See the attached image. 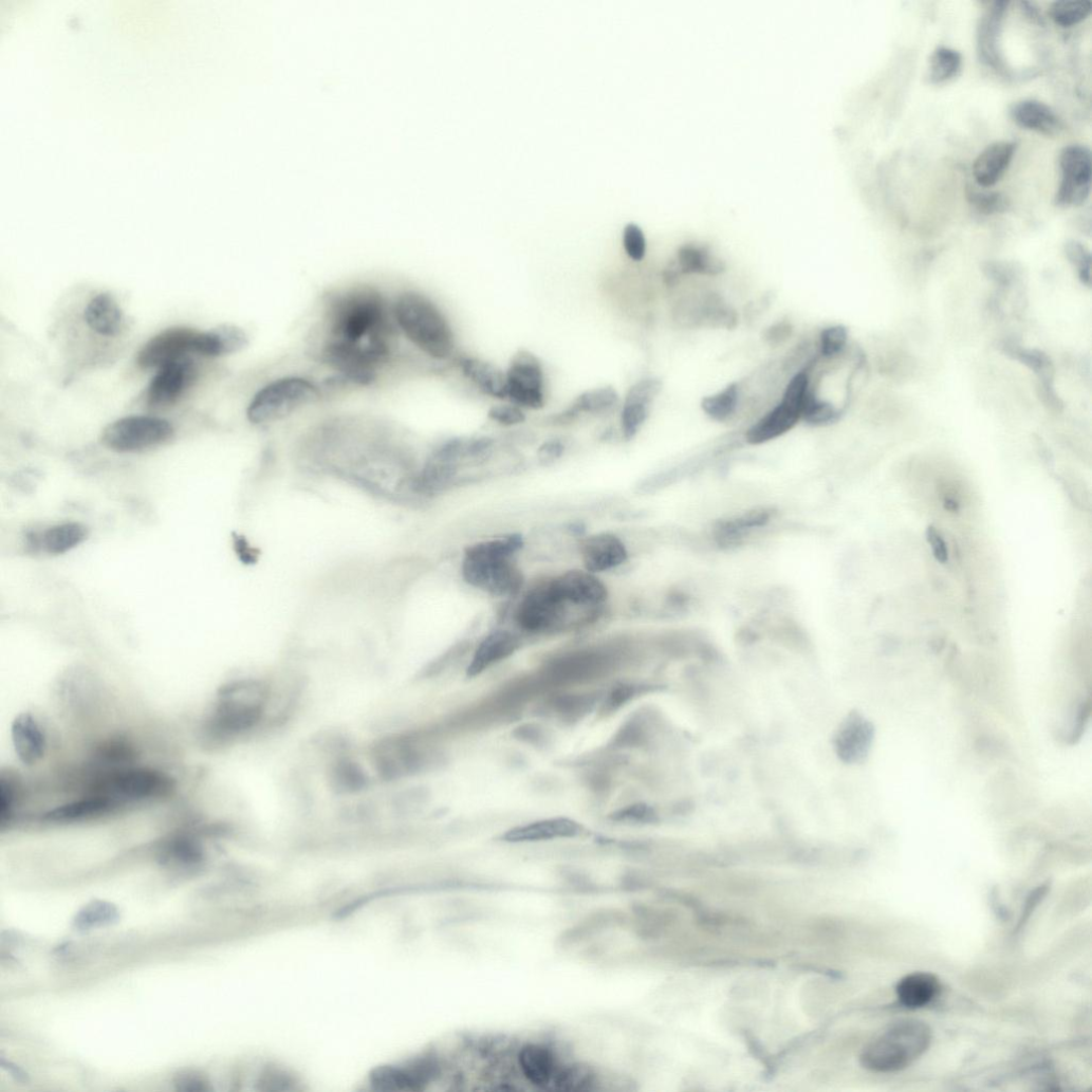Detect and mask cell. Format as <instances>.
<instances>
[{"label": "cell", "instance_id": "cell-1", "mask_svg": "<svg viewBox=\"0 0 1092 1092\" xmlns=\"http://www.w3.org/2000/svg\"><path fill=\"white\" fill-rule=\"evenodd\" d=\"M394 312L382 295L357 287L332 298L328 309L326 361L350 381L366 384L390 355Z\"/></svg>", "mask_w": 1092, "mask_h": 1092}, {"label": "cell", "instance_id": "cell-2", "mask_svg": "<svg viewBox=\"0 0 1092 1092\" xmlns=\"http://www.w3.org/2000/svg\"><path fill=\"white\" fill-rule=\"evenodd\" d=\"M523 547L520 533L475 543L465 552L462 577L470 586L492 597L514 596L523 585V576L513 559Z\"/></svg>", "mask_w": 1092, "mask_h": 1092}, {"label": "cell", "instance_id": "cell-3", "mask_svg": "<svg viewBox=\"0 0 1092 1092\" xmlns=\"http://www.w3.org/2000/svg\"><path fill=\"white\" fill-rule=\"evenodd\" d=\"M398 328L422 353L446 360L454 353L452 327L440 309L426 295L405 292L393 309Z\"/></svg>", "mask_w": 1092, "mask_h": 1092}, {"label": "cell", "instance_id": "cell-4", "mask_svg": "<svg viewBox=\"0 0 1092 1092\" xmlns=\"http://www.w3.org/2000/svg\"><path fill=\"white\" fill-rule=\"evenodd\" d=\"M931 1027L919 1020H902L887 1027L861 1055L864 1068L877 1073H894L911 1067L931 1047Z\"/></svg>", "mask_w": 1092, "mask_h": 1092}, {"label": "cell", "instance_id": "cell-5", "mask_svg": "<svg viewBox=\"0 0 1092 1092\" xmlns=\"http://www.w3.org/2000/svg\"><path fill=\"white\" fill-rule=\"evenodd\" d=\"M266 689L257 682L244 681L221 691L218 706L209 720L208 734L226 740L246 733L260 723Z\"/></svg>", "mask_w": 1092, "mask_h": 1092}, {"label": "cell", "instance_id": "cell-6", "mask_svg": "<svg viewBox=\"0 0 1092 1092\" xmlns=\"http://www.w3.org/2000/svg\"><path fill=\"white\" fill-rule=\"evenodd\" d=\"M170 788V779L161 772L146 768H121L98 776L87 793L105 796L123 807L129 803L160 798Z\"/></svg>", "mask_w": 1092, "mask_h": 1092}, {"label": "cell", "instance_id": "cell-7", "mask_svg": "<svg viewBox=\"0 0 1092 1092\" xmlns=\"http://www.w3.org/2000/svg\"><path fill=\"white\" fill-rule=\"evenodd\" d=\"M320 396L317 385L302 378L276 380L258 392L247 411L249 420L262 424L281 419Z\"/></svg>", "mask_w": 1092, "mask_h": 1092}, {"label": "cell", "instance_id": "cell-8", "mask_svg": "<svg viewBox=\"0 0 1092 1092\" xmlns=\"http://www.w3.org/2000/svg\"><path fill=\"white\" fill-rule=\"evenodd\" d=\"M172 424L154 416H128L107 426L102 435L106 448L135 453L161 446L173 437Z\"/></svg>", "mask_w": 1092, "mask_h": 1092}, {"label": "cell", "instance_id": "cell-9", "mask_svg": "<svg viewBox=\"0 0 1092 1092\" xmlns=\"http://www.w3.org/2000/svg\"><path fill=\"white\" fill-rule=\"evenodd\" d=\"M808 391V375L804 372L796 375L788 383L781 403L755 422L747 432V442L752 446H758L792 431L803 416Z\"/></svg>", "mask_w": 1092, "mask_h": 1092}, {"label": "cell", "instance_id": "cell-10", "mask_svg": "<svg viewBox=\"0 0 1092 1092\" xmlns=\"http://www.w3.org/2000/svg\"><path fill=\"white\" fill-rule=\"evenodd\" d=\"M568 607L554 594L549 581L527 592L515 610V622L526 633L552 632L566 623Z\"/></svg>", "mask_w": 1092, "mask_h": 1092}, {"label": "cell", "instance_id": "cell-11", "mask_svg": "<svg viewBox=\"0 0 1092 1092\" xmlns=\"http://www.w3.org/2000/svg\"><path fill=\"white\" fill-rule=\"evenodd\" d=\"M507 399L520 408L538 410L545 404L544 374L538 358L528 350L512 357L508 370Z\"/></svg>", "mask_w": 1092, "mask_h": 1092}, {"label": "cell", "instance_id": "cell-12", "mask_svg": "<svg viewBox=\"0 0 1092 1092\" xmlns=\"http://www.w3.org/2000/svg\"><path fill=\"white\" fill-rule=\"evenodd\" d=\"M1062 181L1055 196V205L1060 208L1083 206L1091 191L1092 159L1087 146L1073 144L1066 146L1060 156Z\"/></svg>", "mask_w": 1092, "mask_h": 1092}, {"label": "cell", "instance_id": "cell-13", "mask_svg": "<svg viewBox=\"0 0 1092 1092\" xmlns=\"http://www.w3.org/2000/svg\"><path fill=\"white\" fill-rule=\"evenodd\" d=\"M554 594L569 606L595 608L608 599V590L597 574L570 570L550 581Z\"/></svg>", "mask_w": 1092, "mask_h": 1092}, {"label": "cell", "instance_id": "cell-14", "mask_svg": "<svg viewBox=\"0 0 1092 1092\" xmlns=\"http://www.w3.org/2000/svg\"><path fill=\"white\" fill-rule=\"evenodd\" d=\"M197 335V332L188 328H173L161 332L141 349L137 359L139 366L159 369L184 359L195 351Z\"/></svg>", "mask_w": 1092, "mask_h": 1092}, {"label": "cell", "instance_id": "cell-15", "mask_svg": "<svg viewBox=\"0 0 1092 1092\" xmlns=\"http://www.w3.org/2000/svg\"><path fill=\"white\" fill-rule=\"evenodd\" d=\"M1008 2H994L980 17L977 27V53L978 58L986 67L997 73L1008 76L1009 70L999 49V38L1003 29L1005 15L1008 11Z\"/></svg>", "mask_w": 1092, "mask_h": 1092}, {"label": "cell", "instance_id": "cell-16", "mask_svg": "<svg viewBox=\"0 0 1092 1092\" xmlns=\"http://www.w3.org/2000/svg\"><path fill=\"white\" fill-rule=\"evenodd\" d=\"M195 375L194 363L187 358L162 366L150 384L147 399L153 406L174 403L193 383Z\"/></svg>", "mask_w": 1092, "mask_h": 1092}, {"label": "cell", "instance_id": "cell-17", "mask_svg": "<svg viewBox=\"0 0 1092 1092\" xmlns=\"http://www.w3.org/2000/svg\"><path fill=\"white\" fill-rule=\"evenodd\" d=\"M874 738L875 727L871 721L859 713H851L836 737L837 753L845 763H861L871 751Z\"/></svg>", "mask_w": 1092, "mask_h": 1092}, {"label": "cell", "instance_id": "cell-18", "mask_svg": "<svg viewBox=\"0 0 1092 1092\" xmlns=\"http://www.w3.org/2000/svg\"><path fill=\"white\" fill-rule=\"evenodd\" d=\"M581 555L585 570L595 574L616 569L628 559L623 541L609 532L587 536L581 543Z\"/></svg>", "mask_w": 1092, "mask_h": 1092}, {"label": "cell", "instance_id": "cell-19", "mask_svg": "<svg viewBox=\"0 0 1092 1092\" xmlns=\"http://www.w3.org/2000/svg\"><path fill=\"white\" fill-rule=\"evenodd\" d=\"M610 669V660L599 652L574 653L554 661L547 671L554 683H582L600 678Z\"/></svg>", "mask_w": 1092, "mask_h": 1092}, {"label": "cell", "instance_id": "cell-20", "mask_svg": "<svg viewBox=\"0 0 1092 1092\" xmlns=\"http://www.w3.org/2000/svg\"><path fill=\"white\" fill-rule=\"evenodd\" d=\"M121 806L105 796L86 793L83 798L49 810L42 817L47 824H77L98 820L115 813Z\"/></svg>", "mask_w": 1092, "mask_h": 1092}, {"label": "cell", "instance_id": "cell-21", "mask_svg": "<svg viewBox=\"0 0 1092 1092\" xmlns=\"http://www.w3.org/2000/svg\"><path fill=\"white\" fill-rule=\"evenodd\" d=\"M520 646L521 639L510 631L497 629L491 632L478 644L468 668V676L476 677L483 674L492 665L513 655Z\"/></svg>", "mask_w": 1092, "mask_h": 1092}, {"label": "cell", "instance_id": "cell-22", "mask_svg": "<svg viewBox=\"0 0 1092 1092\" xmlns=\"http://www.w3.org/2000/svg\"><path fill=\"white\" fill-rule=\"evenodd\" d=\"M88 536V529L81 523L70 522L51 526L43 532L30 531L26 535L30 551H43L49 555H63L81 545Z\"/></svg>", "mask_w": 1092, "mask_h": 1092}, {"label": "cell", "instance_id": "cell-23", "mask_svg": "<svg viewBox=\"0 0 1092 1092\" xmlns=\"http://www.w3.org/2000/svg\"><path fill=\"white\" fill-rule=\"evenodd\" d=\"M583 827L576 821L557 818L517 826L508 830L503 840L508 843H527L576 838Z\"/></svg>", "mask_w": 1092, "mask_h": 1092}, {"label": "cell", "instance_id": "cell-24", "mask_svg": "<svg viewBox=\"0 0 1092 1092\" xmlns=\"http://www.w3.org/2000/svg\"><path fill=\"white\" fill-rule=\"evenodd\" d=\"M773 514L770 508H756L731 519L719 521L714 528L715 540L723 549L737 548L743 544L751 531L765 527Z\"/></svg>", "mask_w": 1092, "mask_h": 1092}, {"label": "cell", "instance_id": "cell-25", "mask_svg": "<svg viewBox=\"0 0 1092 1092\" xmlns=\"http://www.w3.org/2000/svg\"><path fill=\"white\" fill-rule=\"evenodd\" d=\"M1016 150L1013 141H997L986 147L973 163V175L979 187L992 188L1008 170Z\"/></svg>", "mask_w": 1092, "mask_h": 1092}, {"label": "cell", "instance_id": "cell-26", "mask_svg": "<svg viewBox=\"0 0 1092 1092\" xmlns=\"http://www.w3.org/2000/svg\"><path fill=\"white\" fill-rule=\"evenodd\" d=\"M15 753L25 765L38 763L46 750L45 735L30 714L18 715L11 727Z\"/></svg>", "mask_w": 1092, "mask_h": 1092}, {"label": "cell", "instance_id": "cell-27", "mask_svg": "<svg viewBox=\"0 0 1092 1092\" xmlns=\"http://www.w3.org/2000/svg\"><path fill=\"white\" fill-rule=\"evenodd\" d=\"M1009 115L1017 125L1029 131L1047 136L1058 135L1063 131V122L1047 104L1036 100H1023L1009 108Z\"/></svg>", "mask_w": 1092, "mask_h": 1092}, {"label": "cell", "instance_id": "cell-28", "mask_svg": "<svg viewBox=\"0 0 1092 1092\" xmlns=\"http://www.w3.org/2000/svg\"><path fill=\"white\" fill-rule=\"evenodd\" d=\"M619 394L613 386H602L586 391L574 400L566 410L549 417L554 426H565L577 420L583 413L601 414L615 408Z\"/></svg>", "mask_w": 1092, "mask_h": 1092}, {"label": "cell", "instance_id": "cell-29", "mask_svg": "<svg viewBox=\"0 0 1092 1092\" xmlns=\"http://www.w3.org/2000/svg\"><path fill=\"white\" fill-rule=\"evenodd\" d=\"M458 471L459 462L435 453L414 477L412 493L421 496L438 495L453 486Z\"/></svg>", "mask_w": 1092, "mask_h": 1092}, {"label": "cell", "instance_id": "cell-30", "mask_svg": "<svg viewBox=\"0 0 1092 1092\" xmlns=\"http://www.w3.org/2000/svg\"><path fill=\"white\" fill-rule=\"evenodd\" d=\"M85 321L91 330L102 337H117L125 325L124 313L108 293L92 298L85 310Z\"/></svg>", "mask_w": 1092, "mask_h": 1092}, {"label": "cell", "instance_id": "cell-31", "mask_svg": "<svg viewBox=\"0 0 1092 1092\" xmlns=\"http://www.w3.org/2000/svg\"><path fill=\"white\" fill-rule=\"evenodd\" d=\"M248 345V338L242 329L224 325L209 332L198 333L195 353L208 357H220L238 353Z\"/></svg>", "mask_w": 1092, "mask_h": 1092}, {"label": "cell", "instance_id": "cell-32", "mask_svg": "<svg viewBox=\"0 0 1092 1092\" xmlns=\"http://www.w3.org/2000/svg\"><path fill=\"white\" fill-rule=\"evenodd\" d=\"M462 374L471 380L481 392L498 399H507L506 373L496 365L476 359L461 358L458 361Z\"/></svg>", "mask_w": 1092, "mask_h": 1092}, {"label": "cell", "instance_id": "cell-33", "mask_svg": "<svg viewBox=\"0 0 1092 1092\" xmlns=\"http://www.w3.org/2000/svg\"><path fill=\"white\" fill-rule=\"evenodd\" d=\"M940 991L938 978L931 973L917 972L899 980L896 994L906 1008H922L931 1004Z\"/></svg>", "mask_w": 1092, "mask_h": 1092}, {"label": "cell", "instance_id": "cell-34", "mask_svg": "<svg viewBox=\"0 0 1092 1092\" xmlns=\"http://www.w3.org/2000/svg\"><path fill=\"white\" fill-rule=\"evenodd\" d=\"M519 1062L524 1076L535 1085L549 1084L555 1077V1059L548 1048L540 1045H528L519 1055Z\"/></svg>", "mask_w": 1092, "mask_h": 1092}, {"label": "cell", "instance_id": "cell-35", "mask_svg": "<svg viewBox=\"0 0 1092 1092\" xmlns=\"http://www.w3.org/2000/svg\"><path fill=\"white\" fill-rule=\"evenodd\" d=\"M1006 353L1008 354V356H1011L1016 361H1019L1025 366H1027L1029 369L1033 370L1036 375L1040 377L1042 386L1049 399L1051 398L1052 401L1058 400L1057 396H1055L1053 387V365L1050 358L1046 354L1042 353V351L1040 350L1022 349L1016 348L1014 346H1006Z\"/></svg>", "mask_w": 1092, "mask_h": 1092}, {"label": "cell", "instance_id": "cell-36", "mask_svg": "<svg viewBox=\"0 0 1092 1092\" xmlns=\"http://www.w3.org/2000/svg\"><path fill=\"white\" fill-rule=\"evenodd\" d=\"M677 263L682 273L717 275L725 270L724 262L712 255L707 248L693 245L680 249Z\"/></svg>", "mask_w": 1092, "mask_h": 1092}, {"label": "cell", "instance_id": "cell-37", "mask_svg": "<svg viewBox=\"0 0 1092 1092\" xmlns=\"http://www.w3.org/2000/svg\"><path fill=\"white\" fill-rule=\"evenodd\" d=\"M962 66V55L959 51L946 47H937L931 55L929 81L932 84H943L958 76Z\"/></svg>", "mask_w": 1092, "mask_h": 1092}, {"label": "cell", "instance_id": "cell-38", "mask_svg": "<svg viewBox=\"0 0 1092 1092\" xmlns=\"http://www.w3.org/2000/svg\"><path fill=\"white\" fill-rule=\"evenodd\" d=\"M120 914L116 905L103 900H94L88 903L77 915L74 925L81 931L108 927L116 923Z\"/></svg>", "mask_w": 1092, "mask_h": 1092}, {"label": "cell", "instance_id": "cell-39", "mask_svg": "<svg viewBox=\"0 0 1092 1092\" xmlns=\"http://www.w3.org/2000/svg\"><path fill=\"white\" fill-rule=\"evenodd\" d=\"M1091 10L1089 0H1061L1052 4L1050 16L1055 24L1069 28L1083 22Z\"/></svg>", "mask_w": 1092, "mask_h": 1092}, {"label": "cell", "instance_id": "cell-40", "mask_svg": "<svg viewBox=\"0 0 1092 1092\" xmlns=\"http://www.w3.org/2000/svg\"><path fill=\"white\" fill-rule=\"evenodd\" d=\"M331 782L340 793H357L366 787L367 776L357 763L343 760L332 768Z\"/></svg>", "mask_w": 1092, "mask_h": 1092}, {"label": "cell", "instance_id": "cell-41", "mask_svg": "<svg viewBox=\"0 0 1092 1092\" xmlns=\"http://www.w3.org/2000/svg\"><path fill=\"white\" fill-rule=\"evenodd\" d=\"M203 860L201 846L190 838H177L166 844L162 854V862H175L180 865H196Z\"/></svg>", "mask_w": 1092, "mask_h": 1092}, {"label": "cell", "instance_id": "cell-42", "mask_svg": "<svg viewBox=\"0 0 1092 1092\" xmlns=\"http://www.w3.org/2000/svg\"><path fill=\"white\" fill-rule=\"evenodd\" d=\"M737 401L738 387L733 383L723 392L703 399L701 405L703 411L713 419L723 421L735 412Z\"/></svg>", "mask_w": 1092, "mask_h": 1092}, {"label": "cell", "instance_id": "cell-43", "mask_svg": "<svg viewBox=\"0 0 1092 1092\" xmlns=\"http://www.w3.org/2000/svg\"><path fill=\"white\" fill-rule=\"evenodd\" d=\"M842 411L830 402L820 400L810 390L805 399L803 416L809 424L827 426L840 420Z\"/></svg>", "mask_w": 1092, "mask_h": 1092}, {"label": "cell", "instance_id": "cell-44", "mask_svg": "<svg viewBox=\"0 0 1092 1092\" xmlns=\"http://www.w3.org/2000/svg\"><path fill=\"white\" fill-rule=\"evenodd\" d=\"M597 698L590 694L570 695L558 698L553 703L555 713L568 721H576L596 706Z\"/></svg>", "mask_w": 1092, "mask_h": 1092}, {"label": "cell", "instance_id": "cell-45", "mask_svg": "<svg viewBox=\"0 0 1092 1092\" xmlns=\"http://www.w3.org/2000/svg\"><path fill=\"white\" fill-rule=\"evenodd\" d=\"M967 199L970 205L983 215L1004 213L1009 208V200L1001 193L968 189Z\"/></svg>", "mask_w": 1092, "mask_h": 1092}, {"label": "cell", "instance_id": "cell-46", "mask_svg": "<svg viewBox=\"0 0 1092 1092\" xmlns=\"http://www.w3.org/2000/svg\"><path fill=\"white\" fill-rule=\"evenodd\" d=\"M650 406L636 404V403H623L621 412V431L622 436L626 441L633 440L643 423L649 417Z\"/></svg>", "mask_w": 1092, "mask_h": 1092}, {"label": "cell", "instance_id": "cell-47", "mask_svg": "<svg viewBox=\"0 0 1092 1092\" xmlns=\"http://www.w3.org/2000/svg\"><path fill=\"white\" fill-rule=\"evenodd\" d=\"M662 383L656 378H646L635 383L629 388L624 402L651 406L653 400L661 392Z\"/></svg>", "mask_w": 1092, "mask_h": 1092}, {"label": "cell", "instance_id": "cell-48", "mask_svg": "<svg viewBox=\"0 0 1092 1092\" xmlns=\"http://www.w3.org/2000/svg\"><path fill=\"white\" fill-rule=\"evenodd\" d=\"M1067 257L1069 261L1077 266L1079 276L1083 284L1090 287L1091 285V253L1081 243L1076 240H1070L1065 247Z\"/></svg>", "mask_w": 1092, "mask_h": 1092}, {"label": "cell", "instance_id": "cell-49", "mask_svg": "<svg viewBox=\"0 0 1092 1092\" xmlns=\"http://www.w3.org/2000/svg\"><path fill=\"white\" fill-rule=\"evenodd\" d=\"M848 332L844 326H835L825 329L821 336V351L826 358L839 355L845 347Z\"/></svg>", "mask_w": 1092, "mask_h": 1092}, {"label": "cell", "instance_id": "cell-50", "mask_svg": "<svg viewBox=\"0 0 1092 1092\" xmlns=\"http://www.w3.org/2000/svg\"><path fill=\"white\" fill-rule=\"evenodd\" d=\"M623 245L632 260L640 262L645 255L646 244L642 230L635 224H628L623 232Z\"/></svg>", "mask_w": 1092, "mask_h": 1092}, {"label": "cell", "instance_id": "cell-51", "mask_svg": "<svg viewBox=\"0 0 1092 1092\" xmlns=\"http://www.w3.org/2000/svg\"><path fill=\"white\" fill-rule=\"evenodd\" d=\"M638 687L633 684H620L617 685L607 695L604 702L605 712L612 713L617 711L625 705L629 700H632L638 694Z\"/></svg>", "mask_w": 1092, "mask_h": 1092}, {"label": "cell", "instance_id": "cell-52", "mask_svg": "<svg viewBox=\"0 0 1092 1092\" xmlns=\"http://www.w3.org/2000/svg\"><path fill=\"white\" fill-rule=\"evenodd\" d=\"M488 416L503 426L519 424L526 419L522 408L515 404L495 405L489 410Z\"/></svg>", "mask_w": 1092, "mask_h": 1092}, {"label": "cell", "instance_id": "cell-53", "mask_svg": "<svg viewBox=\"0 0 1092 1092\" xmlns=\"http://www.w3.org/2000/svg\"><path fill=\"white\" fill-rule=\"evenodd\" d=\"M654 813L643 805L631 806L614 814V820L625 823H650Z\"/></svg>", "mask_w": 1092, "mask_h": 1092}, {"label": "cell", "instance_id": "cell-54", "mask_svg": "<svg viewBox=\"0 0 1092 1092\" xmlns=\"http://www.w3.org/2000/svg\"><path fill=\"white\" fill-rule=\"evenodd\" d=\"M927 540L932 549L935 560L941 565H947L950 560L949 548L942 534L935 526L927 529Z\"/></svg>", "mask_w": 1092, "mask_h": 1092}, {"label": "cell", "instance_id": "cell-55", "mask_svg": "<svg viewBox=\"0 0 1092 1092\" xmlns=\"http://www.w3.org/2000/svg\"><path fill=\"white\" fill-rule=\"evenodd\" d=\"M566 451L565 444L560 440H550L542 444L538 450V460L543 466H551L560 460Z\"/></svg>", "mask_w": 1092, "mask_h": 1092}, {"label": "cell", "instance_id": "cell-56", "mask_svg": "<svg viewBox=\"0 0 1092 1092\" xmlns=\"http://www.w3.org/2000/svg\"><path fill=\"white\" fill-rule=\"evenodd\" d=\"M793 335V326L791 323L783 321L769 327L763 335V338L770 346H778L787 341Z\"/></svg>", "mask_w": 1092, "mask_h": 1092}, {"label": "cell", "instance_id": "cell-57", "mask_svg": "<svg viewBox=\"0 0 1092 1092\" xmlns=\"http://www.w3.org/2000/svg\"><path fill=\"white\" fill-rule=\"evenodd\" d=\"M176 1089L184 1092H201L208 1090V1083L197 1073H181L175 1079Z\"/></svg>", "mask_w": 1092, "mask_h": 1092}, {"label": "cell", "instance_id": "cell-58", "mask_svg": "<svg viewBox=\"0 0 1092 1092\" xmlns=\"http://www.w3.org/2000/svg\"><path fill=\"white\" fill-rule=\"evenodd\" d=\"M14 804V790L11 782L2 779L0 782V823L2 825L11 816Z\"/></svg>", "mask_w": 1092, "mask_h": 1092}, {"label": "cell", "instance_id": "cell-59", "mask_svg": "<svg viewBox=\"0 0 1092 1092\" xmlns=\"http://www.w3.org/2000/svg\"><path fill=\"white\" fill-rule=\"evenodd\" d=\"M234 550L237 557L246 565H254L260 557V552L253 549L249 542L245 539V536L234 534Z\"/></svg>", "mask_w": 1092, "mask_h": 1092}, {"label": "cell", "instance_id": "cell-60", "mask_svg": "<svg viewBox=\"0 0 1092 1092\" xmlns=\"http://www.w3.org/2000/svg\"><path fill=\"white\" fill-rule=\"evenodd\" d=\"M2 1066L11 1073V1075L15 1078L16 1081L22 1083L28 1082V1076L26 1075V1073L14 1064L6 1062L4 1059H2Z\"/></svg>", "mask_w": 1092, "mask_h": 1092}, {"label": "cell", "instance_id": "cell-61", "mask_svg": "<svg viewBox=\"0 0 1092 1092\" xmlns=\"http://www.w3.org/2000/svg\"><path fill=\"white\" fill-rule=\"evenodd\" d=\"M681 274H682V271H681L678 263L670 265V267L668 269H665L664 273H663V279H664L665 284H668L670 286L675 285L678 282L679 276Z\"/></svg>", "mask_w": 1092, "mask_h": 1092}, {"label": "cell", "instance_id": "cell-62", "mask_svg": "<svg viewBox=\"0 0 1092 1092\" xmlns=\"http://www.w3.org/2000/svg\"><path fill=\"white\" fill-rule=\"evenodd\" d=\"M1021 6L1025 15L1029 17L1034 23H1044L1043 16H1041L1039 9H1036L1034 4L1022 2Z\"/></svg>", "mask_w": 1092, "mask_h": 1092}, {"label": "cell", "instance_id": "cell-63", "mask_svg": "<svg viewBox=\"0 0 1092 1092\" xmlns=\"http://www.w3.org/2000/svg\"><path fill=\"white\" fill-rule=\"evenodd\" d=\"M567 530L571 535L583 538V536L586 534L587 528L586 525L582 522H573L568 525Z\"/></svg>", "mask_w": 1092, "mask_h": 1092}, {"label": "cell", "instance_id": "cell-64", "mask_svg": "<svg viewBox=\"0 0 1092 1092\" xmlns=\"http://www.w3.org/2000/svg\"><path fill=\"white\" fill-rule=\"evenodd\" d=\"M946 505H947V509L950 510V511H953L952 507H954L955 511L957 510V503L952 501V499H948V501L946 502Z\"/></svg>", "mask_w": 1092, "mask_h": 1092}]
</instances>
